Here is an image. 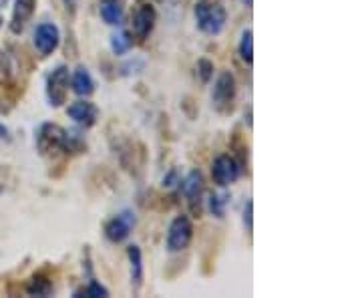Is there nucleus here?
Instances as JSON below:
<instances>
[{
  "mask_svg": "<svg viewBox=\"0 0 362 298\" xmlns=\"http://www.w3.org/2000/svg\"><path fill=\"white\" fill-rule=\"evenodd\" d=\"M238 52H240L242 61L252 67L254 63V30L252 28H244L240 45H238Z\"/></svg>",
  "mask_w": 362,
  "mask_h": 298,
  "instance_id": "nucleus-18",
  "label": "nucleus"
},
{
  "mask_svg": "<svg viewBox=\"0 0 362 298\" xmlns=\"http://www.w3.org/2000/svg\"><path fill=\"white\" fill-rule=\"evenodd\" d=\"M214 73H216V65L209 61V59H199L197 65H195V75L199 77V81L207 85L211 79H214Z\"/></svg>",
  "mask_w": 362,
  "mask_h": 298,
  "instance_id": "nucleus-20",
  "label": "nucleus"
},
{
  "mask_svg": "<svg viewBox=\"0 0 362 298\" xmlns=\"http://www.w3.org/2000/svg\"><path fill=\"white\" fill-rule=\"evenodd\" d=\"M194 16L197 28L209 37L221 35L228 23V11L220 0H197L194 6Z\"/></svg>",
  "mask_w": 362,
  "mask_h": 298,
  "instance_id": "nucleus-1",
  "label": "nucleus"
},
{
  "mask_svg": "<svg viewBox=\"0 0 362 298\" xmlns=\"http://www.w3.org/2000/svg\"><path fill=\"white\" fill-rule=\"evenodd\" d=\"M244 226H246L247 232L254 230V202L247 200L246 206H244Z\"/></svg>",
  "mask_w": 362,
  "mask_h": 298,
  "instance_id": "nucleus-22",
  "label": "nucleus"
},
{
  "mask_svg": "<svg viewBox=\"0 0 362 298\" xmlns=\"http://www.w3.org/2000/svg\"><path fill=\"white\" fill-rule=\"evenodd\" d=\"M181 180L180 176H177V169H171L168 176L163 178V188H173V185H177Z\"/></svg>",
  "mask_w": 362,
  "mask_h": 298,
  "instance_id": "nucleus-23",
  "label": "nucleus"
},
{
  "mask_svg": "<svg viewBox=\"0 0 362 298\" xmlns=\"http://www.w3.org/2000/svg\"><path fill=\"white\" fill-rule=\"evenodd\" d=\"M242 4H244L246 8H252V6H254V0H242Z\"/></svg>",
  "mask_w": 362,
  "mask_h": 298,
  "instance_id": "nucleus-26",
  "label": "nucleus"
},
{
  "mask_svg": "<svg viewBox=\"0 0 362 298\" xmlns=\"http://www.w3.org/2000/svg\"><path fill=\"white\" fill-rule=\"evenodd\" d=\"M109 45H111V51H113V55H117V57H123V55H127V52L133 49V35L127 33V30H117L115 35H111Z\"/></svg>",
  "mask_w": 362,
  "mask_h": 298,
  "instance_id": "nucleus-17",
  "label": "nucleus"
},
{
  "mask_svg": "<svg viewBox=\"0 0 362 298\" xmlns=\"http://www.w3.org/2000/svg\"><path fill=\"white\" fill-rule=\"evenodd\" d=\"M226 204H228V200H226L223 195H209V212H211L216 218H223V216H226Z\"/></svg>",
  "mask_w": 362,
  "mask_h": 298,
  "instance_id": "nucleus-21",
  "label": "nucleus"
},
{
  "mask_svg": "<svg viewBox=\"0 0 362 298\" xmlns=\"http://www.w3.org/2000/svg\"><path fill=\"white\" fill-rule=\"evenodd\" d=\"M127 258H129V278H131V290L133 294H137L141 290L145 282V266H143V252L137 244H131L127 248Z\"/></svg>",
  "mask_w": 362,
  "mask_h": 298,
  "instance_id": "nucleus-13",
  "label": "nucleus"
},
{
  "mask_svg": "<svg viewBox=\"0 0 362 298\" xmlns=\"http://www.w3.org/2000/svg\"><path fill=\"white\" fill-rule=\"evenodd\" d=\"M69 87H71V73L69 67L59 65L52 69V73L47 77L45 93H47V101L51 107L59 109L66 103L69 97Z\"/></svg>",
  "mask_w": 362,
  "mask_h": 298,
  "instance_id": "nucleus-6",
  "label": "nucleus"
},
{
  "mask_svg": "<svg viewBox=\"0 0 362 298\" xmlns=\"http://www.w3.org/2000/svg\"><path fill=\"white\" fill-rule=\"evenodd\" d=\"M69 131L57 123H42L37 131V151L42 157H54L66 151Z\"/></svg>",
  "mask_w": 362,
  "mask_h": 298,
  "instance_id": "nucleus-2",
  "label": "nucleus"
},
{
  "mask_svg": "<svg viewBox=\"0 0 362 298\" xmlns=\"http://www.w3.org/2000/svg\"><path fill=\"white\" fill-rule=\"evenodd\" d=\"M54 285H52V278L47 273H35L28 280H26L25 292L30 297H51Z\"/></svg>",
  "mask_w": 362,
  "mask_h": 298,
  "instance_id": "nucleus-14",
  "label": "nucleus"
},
{
  "mask_svg": "<svg viewBox=\"0 0 362 298\" xmlns=\"http://www.w3.org/2000/svg\"><path fill=\"white\" fill-rule=\"evenodd\" d=\"M33 45H35V51L39 52V57H42V59L51 57L61 45V28L54 23H40L35 28Z\"/></svg>",
  "mask_w": 362,
  "mask_h": 298,
  "instance_id": "nucleus-9",
  "label": "nucleus"
},
{
  "mask_svg": "<svg viewBox=\"0 0 362 298\" xmlns=\"http://www.w3.org/2000/svg\"><path fill=\"white\" fill-rule=\"evenodd\" d=\"M66 115H69V119H73L78 127L90 130L99 121V107L95 103H90V101L78 99V101H73L66 107Z\"/></svg>",
  "mask_w": 362,
  "mask_h": 298,
  "instance_id": "nucleus-10",
  "label": "nucleus"
},
{
  "mask_svg": "<svg viewBox=\"0 0 362 298\" xmlns=\"http://www.w3.org/2000/svg\"><path fill=\"white\" fill-rule=\"evenodd\" d=\"M2 25H4V18H2V14H0V28H2Z\"/></svg>",
  "mask_w": 362,
  "mask_h": 298,
  "instance_id": "nucleus-27",
  "label": "nucleus"
},
{
  "mask_svg": "<svg viewBox=\"0 0 362 298\" xmlns=\"http://www.w3.org/2000/svg\"><path fill=\"white\" fill-rule=\"evenodd\" d=\"M244 171V166L240 164V159L230 154H221L214 159L211 164V180L218 188H228L240 180Z\"/></svg>",
  "mask_w": 362,
  "mask_h": 298,
  "instance_id": "nucleus-7",
  "label": "nucleus"
},
{
  "mask_svg": "<svg viewBox=\"0 0 362 298\" xmlns=\"http://www.w3.org/2000/svg\"><path fill=\"white\" fill-rule=\"evenodd\" d=\"M235 97H238V83L232 71H221L211 91V107L220 115H230L235 107Z\"/></svg>",
  "mask_w": 362,
  "mask_h": 298,
  "instance_id": "nucleus-3",
  "label": "nucleus"
},
{
  "mask_svg": "<svg viewBox=\"0 0 362 298\" xmlns=\"http://www.w3.org/2000/svg\"><path fill=\"white\" fill-rule=\"evenodd\" d=\"M81 294H85V297L89 298H101V297H109V288L103 286L99 280H95V278H90L89 285L85 286L83 290H77L75 292V297H81Z\"/></svg>",
  "mask_w": 362,
  "mask_h": 298,
  "instance_id": "nucleus-19",
  "label": "nucleus"
},
{
  "mask_svg": "<svg viewBox=\"0 0 362 298\" xmlns=\"http://www.w3.org/2000/svg\"><path fill=\"white\" fill-rule=\"evenodd\" d=\"M71 87L78 97H89L95 93V79L89 73L87 67H77L71 75Z\"/></svg>",
  "mask_w": 362,
  "mask_h": 298,
  "instance_id": "nucleus-15",
  "label": "nucleus"
},
{
  "mask_svg": "<svg viewBox=\"0 0 362 298\" xmlns=\"http://www.w3.org/2000/svg\"><path fill=\"white\" fill-rule=\"evenodd\" d=\"M2 192H4V188H2V183H0V194H2Z\"/></svg>",
  "mask_w": 362,
  "mask_h": 298,
  "instance_id": "nucleus-29",
  "label": "nucleus"
},
{
  "mask_svg": "<svg viewBox=\"0 0 362 298\" xmlns=\"http://www.w3.org/2000/svg\"><path fill=\"white\" fill-rule=\"evenodd\" d=\"M63 2H65L66 11H69L71 14H75V13H77V6H78V2H81V0H63Z\"/></svg>",
  "mask_w": 362,
  "mask_h": 298,
  "instance_id": "nucleus-24",
  "label": "nucleus"
},
{
  "mask_svg": "<svg viewBox=\"0 0 362 298\" xmlns=\"http://www.w3.org/2000/svg\"><path fill=\"white\" fill-rule=\"evenodd\" d=\"M99 14H101L105 25H123V4H121V0H101V4H99Z\"/></svg>",
  "mask_w": 362,
  "mask_h": 298,
  "instance_id": "nucleus-16",
  "label": "nucleus"
},
{
  "mask_svg": "<svg viewBox=\"0 0 362 298\" xmlns=\"http://www.w3.org/2000/svg\"><path fill=\"white\" fill-rule=\"evenodd\" d=\"M194 240V222L189 216L181 214L175 216L171 224H169L168 238H165V248L169 254H180L185 252Z\"/></svg>",
  "mask_w": 362,
  "mask_h": 298,
  "instance_id": "nucleus-5",
  "label": "nucleus"
},
{
  "mask_svg": "<svg viewBox=\"0 0 362 298\" xmlns=\"http://www.w3.org/2000/svg\"><path fill=\"white\" fill-rule=\"evenodd\" d=\"M37 2L39 0H14L13 16H11V25H8L13 35H21L25 30L28 21L37 11Z\"/></svg>",
  "mask_w": 362,
  "mask_h": 298,
  "instance_id": "nucleus-12",
  "label": "nucleus"
},
{
  "mask_svg": "<svg viewBox=\"0 0 362 298\" xmlns=\"http://www.w3.org/2000/svg\"><path fill=\"white\" fill-rule=\"evenodd\" d=\"M0 142H11V131L4 123H0Z\"/></svg>",
  "mask_w": 362,
  "mask_h": 298,
  "instance_id": "nucleus-25",
  "label": "nucleus"
},
{
  "mask_svg": "<svg viewBox=\"0 0 362 298\" xmlns=\"http://www.w3.org/2000/svg\"><path fill=\"white\" fill-rule=\"evenodd\" d=\"M2 111H6V107H4V105H0V113H2Z\"/></svg>",
  "mask_w": 362,
  "mask_h": 298,
  "instance_id": "nucleus-28",
  "label": "nucleus"
},
{
  "mask_svg": "<svg viewBox=\"0 0 362 298\" xmlns=\"http://www.w3.org/2000/svg\"><path fill=\"white\" fill-rule=\"evenodd\" d=\"M180 188L192 210L199 212V202H202V194H204V176L197 169H194L183 178V182H180Z\"/></svg>",
  "mask_w": 362,
  "mask_h": 298,
  "instance_id": "nucleus-11",
  "label": "nucleus"
},
{
  "mask_svg": "<svg viewBox=\"0 0 362 298\" xmlns=\"http://www.w3.org/2000/svg\"><path fill=\"white\" fill-rule=\"evenodd\" d=\"M157 23V11L149 0H135L131 11V35L139 42H145L153 33Z\"/></svg>",
  "mask_w": 362,
  "mask_h": 298,
  "instance_id": "nucleus-4",
  "label": "nucleus"
},
{
  "mask_svg": "<svg viewBox=\"0 0 362 298\" xmlns=\"http://www.w3.org/2000/svg\"><path fill=\"white\" fill-rule=\"evenodd\" d=\"M135 226H137L135 214H133L131 210H123V212H119L117 216H113L111 220L105 222V238H107L109 242H113V244H121V242H125V240L129 238Z\"/></svg>",
  "mask_w": 362,
  "mask_h": 298,
  "instance_id": "nucleus-8",
  "label": "nucleus"
}]
</instances>
